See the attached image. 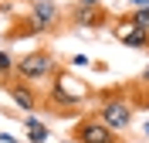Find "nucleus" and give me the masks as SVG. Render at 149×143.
Segmentation results:
<instances>
[{
	"label": "nucleus",
	"mask_w": 149,
	"mask_h": 143,
	"mask_svg": "<svg viewBox=\"0 0 149 143\" xmlns=\"http://www.w3.org/2000/svg\"><path fill=\"white\" fill-rule=\"evenodd\" d=\"M88 95H92V89L85 85L78 75H71V72H58L47 102H51V109L58 106V113H65V109H71V106H81Z\"/></svg>",
	"instance_id": "2"
},
{
	"label": "nucleus",
	"mask_w": 149,
	"mask_h": 143,
	"mask_svg": "<svg viewBox=\"0 0 149 143\" xmlns=\"http://www.w3.org/2000/svg\"><path fill=\"white\" fill-rule=\"evenodd\" d=\"M27 20L34 24L41 34H51V31L61 27V20H65V10L58 7V0H31L27 7Z\"/></svg>",
	"instance_id": "4"
},
{
	"label": "nucleus",
	"mask_w": 149,
	"mask_h": 143,
	"mask_svg": "<svg viewBox=\"0 0 149 143\" xmlns=\"http://www.w3.org/2000/svg\"><path fill=\"white\" fill-rule=\"evenodd\" d=\"M65 20L71 24V27H88V31L109 27V14H105V7H78V4H74V7L65 14Z\"/></svg>",
	"instance_id": "7"
},
{
	"label": "nucleus",
	"mask_w": 149,
	"mask_h": 143,
	"mask_svg": "<svg viewBox=\"0 0 149 143\" xmlns=\"http://www.w3.org/2000/svg\"><path fill=\"white\" fill-rule=\"evenodd\" d=\"M132 109H136L132 99H125L122 92H112V95H102V102L95 106V116L109 126L112 133H122V130L132 126Z\"/></svg>",
	"instance_id": "3"
},
{
	"label": "nucleus",
	"mask_w": 149,
	"mask_h": 143,
	"mask_svg": "<svg viewBox=\"0 0 149 143\" xmlns=\"http://www.w3.org/2000/svg\"><path fill=\"white\" fill-rule=\"evenodd\" d=\"M112 34H115V41L125 48H136V51H149V31L136 27V24H129V20L115 17V24H109Z\"/></svg>",
	"instance_id": "8"
},
{
	"label": "nucleus",
	"mask_w": 149,
	"mask_h": 143,
	"mask_svg": "<svg viewBox=\"0 0 149 143\" xmlns=\"http://www.w3.org/2000/svg\"><path fill=\"white\" fill-rule=\"evenodd\" d=\"M14 75V55L10 51H0V82Z\"/></svg>",
	"instance_id": "11"
},
{
	"label": "nucleus",
	"mask_w": 149,
	"mask_h": 143,
	"mask_svg": "<svg viewBox=\"0 0 149 143\" xmlns=\"http://www.w3.org/2000/svg\"><path fill=\"white\" fill-rule=\"evenodd\" d=\"M122 20H129V24H136V27L149 31V7H142V10H129Z\"/></svg>",
	"instance_id": "10"
},
{
	"label": "nucleus",
	"mask_w": 149,
	"mask_h": 143,
	"mask_svg": "<svg viewBox=\"0 0 149 143\" xmlns=\"http://www.w3.org/2000/svg\"><path fill=\"white\" fill-rule=\"evenodd\" d=\"M115 143H122V140H115Z\"/></svg>",
	"instance_id": "16"
},
{
	"label": "nucleus",
	"mask_w": 149,
	"mask_h": 143,
	"mask_svg": "<svg viewBox=\"0 0 149 143\" xmlns=\"http://www.w3.org/2000/svg\"><path fill=\"white\" fill-rule=\"evenodd\" d=\"M142 82H146V85H149V65L142 68Z\"/></svg>",
	"instance_id": "14"
},
{
	"label": "nucleus",
	"mask_w": 149,
	"mask_h": 143,
	"mask_svg": "<svg viewBox=\"0 0 149 143\" xmlns=\"http://www.w3.org/2000/svg\"><path fill=\"white\" fill-rule=\"evenodd\" d=\"M24 133H27L31 143H47V136H51V130H47L41 119H34V116H27L24 119Z\"/></svg>",
	"instance_id": "9"
},
{
	"label": "nucleus",
	"mask_w": 149,
	"mask_h": 143,
	"mask_svg": "<svg viewBox=\"0 0 149 143\" xmlns=\"http://www.w3.org/2000/svg\"><path fill=\"white\" fill-rule=\"evenodd\" d=\"M3 89H7V95L14 99V106L17 109H24V113H34L37 106H41V95H37V89L31 85V82H24V78H17V75H10V78H3Z\"/></svg>",
	"instance_id": "6"
},
{
	"label": "nucleus",
	"mask_w": 149,
	"mask_h": 143,
	"mask_svg": "<svg viewBox=\"0 0 149 143\" xmlns=\"http://www.w3.org/2000/svg\"><path fill=\"white\" fill-rule=\"evenodd\" d=\"M71 140L74 143H115L119 133H112L98 116H81V119L71 126Z\"/></svg>",
	"instance_id": "5"
},
{
	"label": "nucleus",
	"mask_w": 149,
	"mask_h": 143,
	"mask_svg": "<svg viewBox=\"0 0 149 143\" xmlns=\"http://www.w3.org/2000/svg\"><path fill=\"white\" fill-rule=\"evenodd\" d=\"M78 7H102V0H74Z\"/></svg>",
	"instance_id": "13"
},
{
	"label": "nucleus",
	"mask_w": 149,
	"mask_h": 143,
	"mask_svg": "<svg viewBox=\"0 0 149 143\" xmlns=\"http://www.w3.org/2000/svg\"><path fill=\"white\" fill-rule=\"evenodd\" d=\"M129 4V10H142V7H149V0H125Z\"/></svg>",
	"instance_id": "12"
},
{
	"label": "nucleus",
	"mask_w": 149,
	"mask_h": 143,
	"mask_svg": "<svg viewBox=\"0 0 149 143\" xmlns=\"http://www.w3.org/2000/svg\"><path fill=\"white\" fill-rule=\"evenodd\" d=\"M142 136H149V123H146V126H142Z\"/></svg>",
	"instance_id": "15"
},
{
	"label": "nucleus",
	"mask_w": 149,
	"mask_h": 143,
	"mask_svg": "<svg viewBox=\"0 0 149 143\" xmlns=\"http://www.w3.org/2000/svg\"><path fill=\"white\" fill-rule=\"evenodd\" d=\"M58 72H61L58 55H54V51H47V48L27 51L24 58L14 61V75L24 78V82H31V85H41V82H47V78H54Z\"/></svg>",
	"instance_id": "1"
}]
</instances>
